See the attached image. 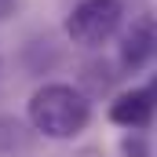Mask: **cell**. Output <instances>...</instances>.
<instances>
[{
  "label": "cell",
  "instance_id": "3",
  "mask_svg": "<svg viewBox=\"0 0 157 157\" xmlns=\"http://www.w3.org/2000/svg\"><path fill=\"white\" fill-rule=\"evenodd\" d=\"M154 51H157L154 18H150V15H139V18L128 26V33L121 37V70H124V73L146 70L150 59H154Z\"/></svg>",
  "mask_w": 157,
  "mask_h": 157
},
{
  "label": "cell",
  "instance_id": "2",
  "mask_svg": "<svg viewBox=\"0 0 157 157\" xmlns=\"http://www.w3.org/2000/svg\"><path fill=\"white\" fill-rule=\"evenodd\" d=\"M121 18H124L121 0H80L66 18V33L73 44L99 48L102 40H110L121 29Z\"/></svg>",
  "mask_w": 157,
  "mask_h": 157
},
{
  "label": "cell",
  "instance_id": "5",
  "mask_svg": "<svg viewBox=\"0 0 157 157\" xmlns=\"http://www.w3.org/2000/svg\"><path fill=\"white\" fill-rule=\"evenodd\" d=\"M15 15V0H0V22Z\"/></svg>",
  "mask_w": 157,
  "mask_h": 157
},
{
  "label": "cell",
  "instance_id": "1",
  "mask_svg": "<svg viewBox=\"0 0 157 157\" xmlns=\"http://www.w3.org/2000/svg\"><path fill=\"white\" fill-rule=\"evenodd\" d=\"M29 128L44 139H77L91 121V99L77 84H40L26 106Z\"/></svg>",
  "mask_w": 157,
  "mask_h": 157
},
{
  "label": "cell",
  "instance_id": "4",
  "mask_svg": "<svg viewBox=\"0 0 157 157\" xmlns=\"http://www.w3.org/2000/svg\"><path fill=\"white\" fill-rule=\"evenodd\" d=\"M110 121L117 128H128V132H139L154 121V88L143 84V88H128L121 91L117 99L110 102Z\"/></svg>",
  "mask_w": 157,
  "mask_h": 157
}]
</instances>
